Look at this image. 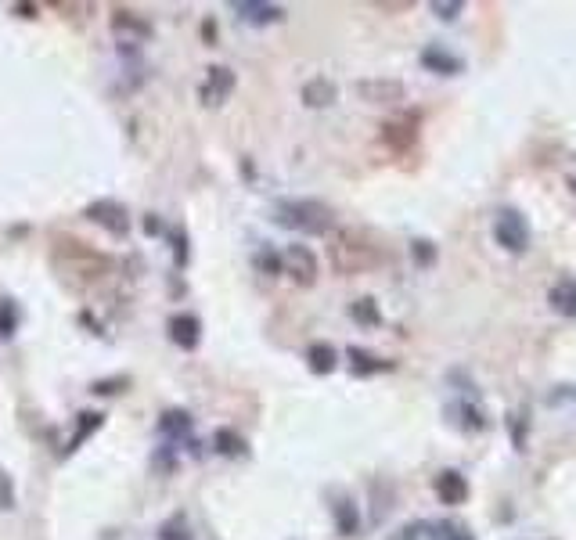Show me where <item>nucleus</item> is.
I'll use <instances>...</instances> for the list:
<instances>
[{
    "instance_id": "obj_17",
    "label": "nucleus",
    "mask_w": 576,
    "mask_h": 540,
    "mask_svg": "<svg viewBox=\"0 0 576 540\" xmlns=\"http://www.w3.org/2000/svg\"><path fill=\"white\" fill-rule=\"evenodd\" d=\"M306 364L314 375H332L335 364H339V350H335L332 342H314L310 350H306Z\"/></svg>"
},
{
    "instance_id": "obj_33",
    "label": "nucleus",
    "mask_w": 576,
    "mask_h": 540,
    "mask_svg": "<svg viewBox=\"0 0 576 540\" xmlns=\"http://www.w3.org/2000/svg\"><path fill=\"white\" fill-rule=\"evenodd\" d=\"M411 252H414V260L422 263V267H429V263L436 260V249H432L429 242H414V245H411Z\"/></svg>"
},
{
    "instance_id": "obj_15",
    "label": "nucleus",
    "mask_w": 576,
    "mask_h": 540,
    "mask_svg": "<svg viewBox=\"0 0 576 540\" xmlns=\"http://www.w3.org/2000/svg\"><path fill=\"white\" fill-rule=\"evenodd\" d=\"M105 425V414H98V411H83L80 418H76V432H72V440L62 447V458H69L72 450H80L83 447V440H90L94 432Z\"/></svg>"
},
{
    "instance_id": "obj_13",
    "label": "nucleus",
    "mask_w": 576,
    "mask_h": 540,
    "mask_svg": "<svg viewBox=\"0 0 576 540\" xmlns=\"http://www.w3.org/2000/svg\"><path fill=\"white\" fill-rule=\"evenodd\" d=\"M191 414L184 411V407H170V411L159 414V432L166 436V440H188L191 436Z\"/></svg>"
},
{
    "instance_id": "obj_22",
    "label": "nucleus",
    "mask_w": 576,
    "mask_h": 540,
    "mask_svg": "<svg viewBox=\"0 0 576 540\" xmlns=\"http://www.w3.org/2000/svg\"><path fill=\"white\" fill-rule=\"evenodd\" d=\"M159 540H195V533H191V526H188V515L184 512L170 515V519L159 526Z\"/></svg>"
},
{
    "instance_id": "obj_5",
    "label": "nucleus",
    "mask_w": 576,
    "mask_h": 540,
    "mask_svg": "<svg viewBox=\"0 0 576 540\" xmlns=\"http://www.w3.org/2000/svg\"><path fill=\"white\" fill-rule=\"evenodd\" d=\"M494 238L501 249L508 252H526L530 249V224H526V216L515 213V209H504L501 216H497L494 224Z\"/></svg>"
},
{
    "instance_id": "obj_3",
    "label": "nucleus",
    "mask_w": 576,
    "mask_h": 540,
    "mask_svg": "<svg viewBox=\"0 0 576 540\" xmlns=\"http://www.w3.org/2000/svg\"><path fill=\"white\" fill-rule=\"evenodd\" d=\"M270 220L278 227H288V231L299 234H328L335 227V213L332 206H324L317 198H281L270 209Z\"/></svg>"
},
{
    "instance_id": "obj_29",
    "label": "nucleus",
    "mask_w": 576,
    "mask_h": 540,
    "mask_svg": "<svg viewBox=\"0 0 576 540\" xmlns=\"http://www.w3.org/2000/svg\"><path fill=\"white\" fill-rule=\"evenodd\" d=\"M170 242H173V263H177L180 270L188 267V234L180 231V227H173L170 231Z\"/></svg>"
},
{
    "instance_id": "obj_9",
    "label": "nucleus",
    "mask_w": 576,
    "mask_h": 540,
    "mask_svg": "<svg viewBox=\"0 0 576 540\" xmlns=\"http://www.w3.org/2000/svg\"><path fill=\"white\" fill-rule=\"evenodd\" d=\"M202 101L206 105H224L227 98L234 94V72L224 69V65H213V69H206V83H202Z\"/></svg>"
},
{
    "instance_id": "obj_30",
    "label": "nucleus",
    "mask_w": 576,
    "mask_h": 540,
    "mask_svg": "<svg viewBox=\"0 0 576 540\" xmlns=\"http://www.w3.org/2000/svg\"><path fill=\"white\" fill-rule=\"evenodd\" d=\"M15 508V486H11L8 468L0 465V512H11Z\"/></svg>"
},
{
    "instance_id": "obj_32",
    "label": "nucleus",
    "mask_w": 576,
    "mask_h": 540,
    "mask_svg": "<svg viewBox=\"0 0 576 540\" xmlns=\"http://www.w3.org/2000/svg\"><path fill=\"white\" fill-rule=\"evenodd\" d=\"M256 267L267 270V274H278V270H281V256L274 249H263L260 256H256Z\"/></svg>"
},
{
    "instance_id": "obj_7",
    "label": "nucleus",
    "mask_w": 576,
    "mask_h": 540,
    "mask_svg": "<svg viewBox=\"0 0 576 540\" xmlns=\"http://www.w3.org/2000/svg\"><path fill=\"white\" fill-rule=\"evenodd\" d=\"M382 141H386L396 155L411 152L414 141H418V116H414V112H407V116L386 119V123H382Z\"/></svg>"
},
{
    "instance_id": "obj_6",
    "label": "nucleus",
    "mask_w": 576,
    "mask_h": 540,
    "mask_svg": "<svg viewBox=\"0 0 576 540\" xmlns=\"http://www.w3.org/2000/svg\"><path fill=\"white\" fill-rule=\"evenodd\" d=\"M281 270H285L296 285H314L317 281V256L306 249V245H288V249L281 252Z\"/></svg>"
},
{
    "instance_id": "obj_11",
    "label": "nucleus",
    "mask_w": 576,
    "mask_h": 540,
    "mask_svg": "<svg viewBox=\"0 0 576 540\" xmlns=\"http://www.w3.org/2000/svg\"><path fill=\"white\" fill-rule=\"evenodd\" d=\"M112 29H116V36L123 44H141V40H152L155 36L152 22H144V18L130 15V11H123V8L112 11Z\"/></svg>"
},
{
    "instance_id": "obj_4",
    "label": "nucleus",
    "mask_w": 576,
    "mask_h": 540,
    "mask_svg": "<svg viewBox=\"0 0 576 540\" xmlns=\"http://www.w3.org/2000/svg\"><path fill=\"white\" fill-rule=\"evenodd\" d=\"M83 216H87L90 224L105 227L112 238H126V234H130V209H126L123 202H116V198H94V202L83 209Z\"/></svg>"
},
{
    "instance_id": "obj_2",
    "label": "nucleus",
    "mask_w": 576,
    "mask_h": 540,
    "mask_svg": "<svg viewBox=\"0 0 576 540\" xmlns=\"http://www.w3.org/2000/svg\"><path fill=\"white\" fill-rule=\"evenodd\" d=\"M328 260H332L335 274L353 278V274L375 270L382 263V249L357 227H342V231H335L332 245H328Z\"/></svg>"
},
{
    "instance_id": "obj_12",
    "label": "nucleus",
    "mask_w": 576,
    "mask_h": 540,
    "mask_svg": "<svg viewBox=\"0 0 576 540\" xmlns=\"http://www.w3.org/2000/svg\"><path fill=\"white\" fill-rule=\"evenodd\" d=\"M166 332H170V339L177 342L180 350H195L198 342H202V321L195 314H173Z\"/></svg>"
},
{
    "instance_id": "obj_10",
    "label": "nucleus",
    "mask_w": 576,
    "mask_h": 540,
    "mask_svg": "<svg viewBox=\"0 0 576 540\" xmlns=\"http://www.w3.org/2000/svg\"><path fill=\"white\" fill-rule=\"evenodd\" d=\"M357 94L371 105H396V101H404L407 87L400 80H360Z\"/></svg>"
},
{
    "instance_id": "obj_18",
    "label": "nucleus",
    "mask_w": 576,
    "mask_h": 540,
    "mask_svg": "<svg viewBox=\"0 0 576 540\" xmlns=\"http://www.w3.org/2000/svg\"><path fill=\"white\" fill-rule=\"evenodd\" d=\"M335 98H339V90H335L332 80H324V76H317V80H310L303 87V105L306 108H328Z\"/></svg>"
},
{
    "instance_id": "obj_20",
    "label": "nucleus",
    "mask_w": 576,
    "mask_h": 540,
    "mask_svg": "<svg viewBox=\"0 0 576 540\" xmlns=\"http://www.w3.org/2000/svg\"><path fill=\"white\" fill-rule=\"evenodd\" d=\"M422 65H425V69H432V72H440V76H454V72H461V62L454 58V54L443 51V47H425Z\"/></svg>"
},
{
    "instance_id": "obj_23",
    "label": "nucleus",
    "mask_w": 576,
    "mask_h": 540,
    "mask_svg": "<svg viewBox=\"0 0 576 540\" xmlns=\"http://www.w3.org/2000/svg\"><path fill=\"white\" fill-rule=\"evenodd\" d=\"M447 414L454 418V425H461V429H483V411H479V407L454 404V407H447Z\"/></svg>"
},
{
    "instance_id": "obj_16",
    "label": "nucleus",
    "mask_w": 576,
    "mask_h": 540,
    "mask_svg": "<svg viewBox=\"0 0 576 540\" xmlns=\"http://www.w3.org/2000/svg\"><path fill=\"white\" fill-rule=\"evenodd\" d=\"M548 299L562 317H576V278H558L551 285Z\"/></svg>"
},
{
    "instance_id": "obj_21",
    "label": "nucleus",
    "mask_w": 576,
    "mask_h": 540,
    "mask_svg": "<svg viewBox=\"0 0 576 540\" xmlns=\"http://www.w3.org/2000/svg\"><path fill=\"white\" fill-rule=\"evenodd\" d=\"M332 512H335V526H339L342 537H353L360 526V515H357V504L353 501H339L332 504Z\"/></svg>"
},
{
    "instance_id": "obj_24",
    "label": "nucleus",
    "mask_w": 576,
    "mask_h": 540,
    "mask_svg": "<svg viewBox=\"0 0 576 540\" xmlns=\"http://www.w3.org/2000/svg\"><path fill=\"white\" fill-rule=\"evenodd\" d=\"M350 317L357 324H364V328H375V324H382V314H378L375 299H357V303L350 306Z\"/></svg>"
},
{
    "instance_id": "obj_28",
    "label": "nucleus",
    "mask_w": 576,
    "mask_h": 540,
    "mask_svg": "<svg viewBox=\"0 0 576 540\" xmlns=\"http://www.w3.org/2000/svg\"><path fill=\"white\" fill-rule=\"evenodd\" d=\"M432 540H476L465 526H454V522H440V526H432Z\"/></svg>"
},
{
    "instance_id": "obj_27",
    "label": "nucleus",
    "mask_w": 576,
    "mask_h": 540,
    "mask_svg": "<svg viewBox=\"0 0 576 540\" xmlns=\"http://www.w3.org/2000/svg\"><path fill=\"white\" fill-rule=\"evenodd\" d=\"M126 386H130V378L116 375V378H101V382H94V386H90V393H94V396H116V393H123Z\"/></svg>"
},
{
    "instance_id": "obj_34",
    "label": "nucleus",
    "mask_w": 576,
    "mask_h": 540,
    "mask_svg": "<svg viewBox=\"0 0 576 540\" xmlns=\"http://www.w3.org/2000/svg\"><path fill=\"white\" fill-rule=\"evenodd\" d=\"M11 11H15V15H22V18H36V11H40V8H36V4H29V0H22V4H15Z\"/></svg>"
},
{
    "instance_id": "obj_14",
    "label": "nucleus",
    "mask_w": 576,
    "mask_h": 540,
    "mask_svg": "<svg viewBox=\"0 0 576 540\" xmlns=\"http://www.w3.org/2000/svg\"><path fill=\"white\" fill-rule=\"evenodd\" d=\"M432 490H436V497H440L443 504H461L468 497V483L461 472H440L436 483H432Z\"/></svg>"
},
{
    "instance_id": "obj_8",
    "label": "nucleus",
    "mask_w": 576,
    "mask_h": 540,
    "mask_svg": "<svg viewBox=\"0 0 576 540\" xmlns=\"http://www.w3.org/2000/svg\"><path fill=\"white\" fill-rule=\"evenodd\" d=\"M231 8L238 11V18L249 22V26H274V22L285 18V8H281V4H267V0H234Z\"/></svg>"
},
{
    "instance_id": "obj_1",
    "label": "nucleus",
    "mask_w": 576,
    "mask_h": 540,
    "mask_svg": "<svg viewBox=\"0 0 576 540\" xmlns=\"http://www.w3.org/2000/svg\"><path fill=\"white\" fill-rule=\"evenodd\" d=\"M51 267L58 270L65 281H76V285H98V281L108 278V270H112V256L98 252L94 245L80 242V238L58 234L51 245Z\"/></svg>"
},
{
    "instance_id": "obj_25",
    "label": "nucleus",
    "mask_w": 576,
    "mask_h": 540,
    "mask_svg": "<svg viewBox=\"0 0 576 540\" xmlns=\"http://www.w3.org/2000/svg\"><path fill=\"white\" fill-rule=\"evenodd\" d=\"M18 332V303L15 299H0V339H11Z\"/></svg>"
},
{
    "instance_id": "obj_26",
    "label": "nucleus",
    "mask_w": 576,
    "mask_h": 540,
    "mask_svg": "<svg viewBox=\"0 0 576 540\" xmlns=\"http://www.w3.org/2000/svg\"><path fill=\"white\" fill-rule=\"evenodd\" d=\"M350 360H353V371H357V375H371V371L389 368L386 360H378V357H371V353H360V350H350Z\"/></svg>"
},
{
    "instance_id": "obj_35",
    "label": "nucleus",
    "mask_w": 576,
    "mask_h": 540,
    "mask_svg": "<svg viewBox=\"0 0 576 540\" xmlns=\"http://www.w3.org/2000/svg\"><path fill=\"white\" fill-rule=\"evenodd\" d=\"M382 11H407L411 8V0H404V4H378Z\"/></svg>"
},
{
    "instance_id": "obj_19",
    "label": "nucleus",
    "mask_w": 576,
    "mask_h": 540,
    "mask_svg": "<svg viewBox=\"0 0 576 540\" xmlns=\"http://www.w3.org/2000/svg\"><path fill=\"white\" fill-rule=\"evenodd\" d=\"M213 443H216V454H224V458H245V454H249L245 436L234 429H216Z\"/></svg>"
},
{
    "instance_id": "obj_31",
    "label": "nucleus",
    "mask_w": 576,
    "mask_h": 540,
    "mask_svg": "<svg viewBox=\"0 0 576 540\" xmlns=\"http://www.w3.org/2000/svg\"><path fill=\"white\" fill-rule=\"evenodd\" d=\"M429 8H432V15H440L443 22H450V18H458L461 11H465V4H461V0H432Z\"/></svg>"
},
{
    "instance_id": "obj_36",
    "label": "nucleus",
    "mask_w": 576,
    "mask_h": 540,
    "mask_svg": "<svg viewBox=\"0 0 576 540\" xmlns=\"http://www.w3.org/2000/svg\"><path fill=\"white\" fill-rule=\"evenodd\" d=\"M144 227H148L152 234H159V220H155V216H148V220H144Z\"/></svg>"
}]
</instances>
